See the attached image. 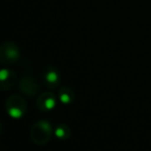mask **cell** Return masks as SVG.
<instances>
[{
  "mask_svg": "<svg viewBox=\"0 0 151 151\" xmlns=\"http://www.w3.org/2000/svg\"><path fill=\"white\" fill-rule=\"evenodd\" d=\"M58 97L59 101L63 105H69V104L73 103L76 99V94L73 90H71L69 87L67 86H61L58 90Z\"/></svg>",
  "mask_w": 151,
  "mask_h": 151,
  "instance_id": "8",
  "label": "cell"
},
{
  "mask_svg": "<svg viewBox=\"0 0 151 151\" xmlns=\"http://www.w3.org/2000/svg\"><path fill=\"white\" fill-rule=\"evenodd\" d=\"M52 137V125L48 121L40 120L34 123L30 129V138L36 145H46Z\"/></svg>",
  "mask_w": 151,
  "mask_h": 151,
  "instance_id": "1",
  "label": "cell"
},
{
  "mask_svg": "<svg viewBox=\"0 0 151 151\" xmlns=\"http://www.w3.org/2000/svg\"><path fill=\"white\" fill-rule=\"evenodd\" d=\"M0 81H1V85H0V89L2 91L9 90V89L13 88L14 85L16 84L17 81V75L14 70L9 68H2L0 71Z\"/></svg>",
  "mask_w": 151,
  "mask_h": 151,
  "instance_id": "7",
  "label": "cell"
},
{
  "mask_svg": "<svg viewBox=\"0 0 151 151\" xmlns=\"http://www.w3.org/2000/svg\"><path fill=\"white\" fill-rule=\"evenodd\" d=\"M57 99L56 95L53 92H44L42 94H40L37 99V101H36V106H37L38 110L42 112H49L52 111L56 108L57 105Z\"/></svg>",
  "mask_w": 151,
  "mask_h": 151,
  "instance_id": "6",
  "label": "cell"
},
{
  "mask_svg": "<svg viewBox=\"0 0 151 151\" xmlns=\"http://www.w3.org/2000/svg\"><path fill=\"white\" fill-rule=\"evenodd\" d=\"M54 134L57 139H59V140H61V141H65L69 139V137H70V134H71V132L68 125H66V124H59V125H57V127L55 128Z\"/></svg>",
  "mask_w": 151,
  "mask_h": 151,
  "instance_id": "9",
  "label": "cell"
},
{
  "mask_svg": "<svg viewBox=\"0 0 151 151\" xmlns=\"http://www.w3.org/2000/svg\"><path fill=\"white\" fill-rule=\"evenodd\" d=\"M42 80L46 87L50 89H56L61 82L60 71L55 66H47L42 70Z\"/></svg>",
  "mask_w": 151,
  "mask_h": 151,
  "instance_id": "4",
  "label": "cell"
},
{
  "mask_svg": "<svg viewBox=\"0 0 151 151\" xmlns=\"http://www.w3.org/2000/svg\"><path fill=\"white\" fill-rule=\"evenodd\" d=\"M19 89L22 93H24L27 96H35L40 91V85L37 81L30 76H25L20 80Z\"/></svg>",
  "mask_w": 151,
  "mask_h": 151,
  "instance_id": "5",
  "label": "cell"
},
{
  "mask_svg": "<svg viewBox=\"0 0 151 151\" xmlns=\"http://www.w3.org/2000/svg\"><path fill=\"white\" fill-rule=\"evenodd\" d=\"M20 58L19 47L13 42H4L0 47V59L3 64H13Z\"/></svg>",
  "mask_w": 151,
  "mask_h": 151,
  "instance_id": "3",
  "label": "cell"
},
{
  "mask_svg": "<svg viewBox=\"0 0 151 151\" xmlns=\"http://www.w3.org/2000/svg\"><path fill=\"white\" fill-rule=\"evenodd\" d=\"M6 113L13 119H21L27 112V104L25 99L19 94H13L5 103Z\"/></svg>",
  "mask_w": 151,
  "mask_h": 151,
  "instance_id": "2",
  "label": "cell"
}]
</instances>
